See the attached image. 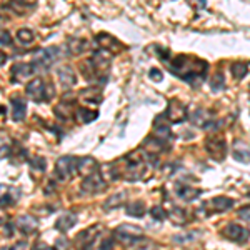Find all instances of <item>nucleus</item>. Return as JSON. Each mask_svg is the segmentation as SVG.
Returning a JSON list of instances; mask_svg holds the SVG:
<instances>
[{"label": "nucleus", "mask_w": 250, "mask_h": 250, "mask_svg": "<svg viewBox=\"0 0 250 250\" xmlns=\"http://www.w3.org/2000/svg\"><path fill=\"white\" fill-rule=\"evenodd\" d=\"M150 213H152V217H154L155 220H164L165 217H167V212L164 210L162 205H157V207H154L150 210Z\"/></svg>", "instance_id": "2f4dec72"}, {"label": "nucleus", "mask_w": 250, "mask_h": 250, "mask_svg": "<svg viewBox=\"0 0 250 250\" xmlns=\"http://www.w3.org/2000/svg\"><path fill=\"white\" fill-rule=\"evenodd\" d=\"M175 192H177V197L182 199L184 202H192V200H195L197 197L202 193L199 188H193L190 185H185V184H177Z\"/></svg>", "instance_id": "f3484780"}, {"label": "nucleus", "mask_w": 250, "mask_h": 250, "mask_svg": "<svg viewBox=\"0 0 250 250\" xmlns=\"http://www.w3.org/2000/svg\"><path fill=\"white\" fill-rule=\"evenodd\" d=\"M12 250H29V244L27 242H19V244L12 245Z\"/></svg>", "instance_id": "4c0bfd02"}, {"label": "nucleus", "mask_w": 250, "mask_h": 250, "mask_svg": "<svg viewBox=\"0 0 250 250\" xmlns=\"http://www.w3.org/2000/svg\"><path fill=\"white\" fill-rule=\"evenodd\" d=\"M208 208V212H227L230 210V208L233 207V200L229 199V197H215V199H212L210 202L205 204Z\"/></svg>", "instance_id": "4468645a"}, {"label": "nucleus", "mask_w": 250, "mask_h": 250, "mask_svg": "<svg viewBox=\"0 0 250 250\" xmlns=\"http://www.w3.org/2000/svg\"><path fill=\"white\" fill-rule=\"evenodd\" d=\"M105 188H107V182L104 179V173L100 168L97 172L90 173V175H87L82 182V192L85 193H100L105 190Z\"/></svg>", "instance_id": "39448f33"}, {"label": "nucleus", "mask_w": 250, "mask_h": 250, "mask_svg": "<svg viewBox=\"0 0 250 250\" xmlns=\"http://www.w3.org/2000/svg\"><path fill=\"white\" fill-rule=\"evenodd\" d=\"M210 115L208 114H205V110H199V112H195L193 114V117H192V122L197 125V127H202V128H205L208 125V122H210Z\"/></svg>", "instance_id": "cd10ccee"}, {"label": "nucleus", "mask_w": 250, "mask_h": 250, "mask_svg": "<svg viewBox=\"0 0 250 250\" xmlns=\"http://www.w3.org/2000/svg\"><path fill=\"white\" fill-rule=\"evenodd\" d=\"M42 250H55V249H42Z\"/></svg>", "instance_id": "37998d69"}, {"label": "nucleus", "mask_w": 250, "mask_h": 250, "mask_svg": "<svg viewBox=\"0 0 250 250\" xmlns=\"http://www.w3.org/2000/svg\"><path fill=\"white\" fill-rule=\"evenodd\" d=\"M164 115L170 124H182L184 120H187V107H185L180 100L173 99L170 100V104H168Z\"/></svg>", "instance_id": "0eeeda50"}, {"label": "nucleus", "mask_w": 250, "mask_h": 250, "mask_svg": "<svg viewBox=\"0 0 250 250\" xmlns=\"http://www.w3.org/2000/svg\"><path fill=\"white\" fill-rule=\"evenodd\" d=\"M115 240H119L122 245H135L137 242L144 239V230L139 225H130V224H122L114 230Z\"/></svg>", "instance_id": "f03ea898"}, {"label": "nucleus", "mask_w": 250, "mask_h": 250, "mask_svg": "<svg viewBox=\"0 0 250 250\" xmlns=\"http://www.w3.org/2000/svg\"><path fill=\"white\" fill-rule=\"evenodd\" d=\"M10 104H12V119H14L15 122H20V120L25 119V115H27L25 100L20 99V97H12Z\"/></svg>", "instance_id": "dca6fc26"}, {"label": "nucleus", "mask_w": 250, "mask_h": 250, "mask_svg": "<svg viewBox=\"0 0 250 250\" xmlns=\"http://www.w3.org/2000/svg\"><path fill=\"white\" fill-rule=\"evenodd\" d=\"M0 250H12V247H2Z\"/></svg>", "instance_id": "79ce46f5"}, {"label": "nucleus", "mask_w": 250, "mask_h": 250, "mask_svg": "<svg viewBox=\"0 0 250 250\" xmlns=\"http://www.w3.org/2000/svg\"><path fill=\"white\" fill-rule=\"evenodd\" d=\"M30 164L34 168H39V172L45 170V160H43L42 157H34V159H30Z\"/></svg>", "instance_id": "473e14b6"}, {"label": "nucleus", "mask_w": 250, "mask_h": 250, "mask_svg": "<svg viewBox=\"0 0 250 250\" xmlns=\"http://www.w3.org/2000/svg\"><path fill=\"white\" fill-rule=\"evenodd\" d=\"M17 39H19V42H22V43H30L32 40L35 39V35L30 29H19Z\"/></svg>", "instance_id": "7c9ffc66"}, {"label": "nucleus", "mask_w": 250, "mask_h": 250, "mask_svg": "<svg viewBox=\"0 0 250 250\" xmlns=\"http://www.w3.org/2000/svg\"><path fill=\"white\" fill-rule=\"evenodd\" d=\"M168 65H170L173 75L188 82L192 87H199L205 80V75H207L208 70V63L205 60L187 57V55H179Z\"/></svg>", "instance_id": "f257e3e1"}, {"label": "nucleus", "mask_w": 250, "mask_h": 250, "mask_svg": "<svg viewBox=\"0 0 250 250\" xmlns=\"http://www.w3.org/2000/svg\"><path fill=\"white\" fill-rule=\"evenodd\" d=\"M37 70V65L35 63H27V62H19L15 65H12L10 68V77L14 82H22V80H27L29 77L35 74Z\"/></svg>", "instance_id": "6e6552de"}, {"label": "nucleus", "mask_w": 250, "mask_h": 250, "mask_svg": "<svg viewBox=\"0 0 250 250\" xmlns=\"http://www.w3.org/2000/svg\"><path fill=\"white\" fill-rule=\"evenodd\" d=\"M20 195H22V193H20V188L12 187V185L0 184V207H7V205L17 204Z\"/></svg>", "instance_id": "f8f14e48"}, {"label": "nucleus", "mask_w": 250, "mask_h": 250, "mask_svg": "<svg viewBox=\"0 0 250 250\" xmlns=\"http://www.w3.org/2000/svg\"><path fill=\"white\" fill-rule=\"evenodd\" d=\"M59 82H60V85H62L63 88L74 87L75 82H77V75H75L74 68L68 67V65L59 68Z\"/></svg>", "instance_id": "a211bd4d"}, {"label": "nucleus", "mask_w": 250, "mask_h": 250, "mask_svg": "<svg viewBox=\"0 0 250 250\" xmlns=\"http://www.w3.org/2000/svg\"><path fill=\"white\" fill-rule=\"evenodd\" d=\"M77 119L80 120L82 124H88L92 122V120H95L97 117H99V114L94 110H88V108H77Z\"/></svg>", "instance_id": "a878e982"}, {"label": "nucleus", "mask_w": 250, "mask_h": 250, "mask_svg": "<svg viewBox=\"0 0 250 250\" xmlns=\"http://www.w3.org/2000/svg\"><path fill=\"white\" fill-rule=\"evenodd\" d=\"M17 229L23 235H32V233L37 232L39 222L37 219H34V217H30V215H20L17 219Z\"/></svg>", "instance_id": "ddd939ff"}, {"label": "nucleus", "mask_w": 250, "mask_h": 250, "mask_svg": "<svg viewBox=\"0 0 250 250\" xmlns=\"http://www.w3.org/2000/svg\"><path fill=\"white\" fill-rule=\"evenodd\" d=\"M224 83H225V79L222 74H215V77L212 80V88L213 90H220V88H224Z\"/></svg>", "instance_id": "72a5a7b5"}, {"label": "nucleus", "mask_w": 250, "mask_h": 250, "mask_svg": "<svg viewBox=\"0 0 250 250\" xmlns=\"http://www.w3.org/2000/svg\"><path fill=\"white\" fill-rule=\"evenodd\" d=\"M207 147L208 155L212 157L213 160H224L225 159V152H227V145H225V140L220 139V137H212V139L207 140L205 144Z\"/></svg>", "instance_id": "9b49d317"}, {"label": "nucleus", "mask_w": 250, "mask_h": 250, "mask_svg": "<svg viewBox=\"0 0 250 250\" xmlns=\"http://www.w3.org/2000/svg\"><path fill=\"white\" fill-rule=\"evenodd\" d=\"M233 159L239 160V162H250V150L247 145L242 142L235 144V150H233Z\"/></svg>", "instance_id": "5701e85b"}, {"label": "nucleus", "mask_w": 250, "mask_h": 250, "mask_svg": "<svg viewBox=\"0 0 250 250\" xmlns=\"http://www.w3.org/2000/svg\"><path fill=\"white\" fill-rule=\"evenodd\" d=\"M168 217H170V220L173 222V224H177V225H184L185 219H187V213L184 212V208H180V207H175L173 210L168 213Z\"/></svg>", "instance_id": "c85d7f7f"}, {"label": "nucleus", "mask_w": 250, "mask_h": 250, "mask_svg": "<svg viewBox=\"0 0 250 250\" xmlns=\"http://www.w3.org/2000/svg\"><path fill=\"white\" fill-rule=\"evenodd\" d=\"M37 5V0H10L9 7L17 15H27Z\"/></svg>", "instance_id": "2eb2a0df"}, {"label": "nucleus", "mask_w": 250, "mask_h": 250, "mask_svg": "<svg viewBox=\"0 0 250 250\" xmlns=\"http://www.w3.org/2000/svg\"><path fill=\"white\" fill-rule=\"evenodd\" d=\"M59 54L60 50L57 47H48V48H40V50L35 54V65H37V68H48L52 67L55 62L59 60Z\"/></svg>", "instance_id": "423d86ee"}, {"label": "nucleus", "mask_w": 250, "mask_h": 250, "mask_svg": "<svg viewBox=\"0 0 250 250\" xmlns=\"http://www.w3.org/2000/svg\"><path fill=\"white\" fill-rule=\"evenodd\" d=\"M125 210H127V213L130 217H144L145 205H144V202H134V204H128Z\"/></svg>", "instance_id": "bb28decb"}, {"label": "nucleus", "mask_w": 250, "mask_h": 250, "mask_svg": "<svg viewBox=\"0 0 250 250\" xmlns=\"http://www.w3.org/2000/svg\"><path fill=\"white\" fill-rule=\"evenodd\" d=\"M85 102H94V104H100V100H102V95H100V90H97L94 87H88L85 90H82V94H80Z\"/></svg>", "instance_id": "393cba45"}, {"label": "nucleus", "mask_w": 250, "mask_h": 250, "mask_svg": "<svg viewBox=\"0 0 250 250\" xmlns=\"http://www.w3.org/2000/svg\"><path fill=\"white\" fill-rule=\"evenodd\" d=\"M247 72H249L247 63H244V62H235V63H232V75H233V77H235L237 80L244 79L245 75H247Z\"/></svg>", "instance_id": "c756f323"}, {"label": "nucleus", "mask_w": 250, "mask_h": 250, "mask_svg": "<svg viewBox=\"0 0 250 250\" xmlns=\"http://www.w3.org/2000/svg\"><path fill=\"white\" fill-rule=\"evenodd\" d=\"M99 225H95V227L92 229H85V230H82L79 233L77 237H75V247L79 250H90L92 245L95 244L97 240V235H99Z\"/></svg>", "instance_id": "1a4fd4ad"}, {"label": "nucleus", "mask_w": 250, "mask_h": 250, "mask_svg": "<svg viewBox=\"0 0 250 250\" xmlns=\"http://www.w3.org/2000/svg\"><path fill=\"white\" fill-rule=\"evenodd\" d=\"M5 222H7V215L2 210H0V225H3Z\"/></svg>", "instance_id": "ea45409f"}, {"label": "nucleus", "mask_w": 250, "mask_h": 250, "mask_svg": "<svg viewBox=\"0 0 250 250\" xmlns=\"http://www.w3.org/2000/svg\"><path fill=\"white\" fill-rule=\"evenodd\" d=\"M3 114H5V108H3L2 105H0V115H3Z\"/></svg>", "instance_id": "a19ab883"}, {"label": "nucleus", "mask_w": 250, "mask_h": 250, "mask_svg": "<svg viewBox=\"0 0 250 250\" xmlns=\"http://www.w3.org/2000/svg\"><path fill=\"white\" fill-rule=\"evenodd\" d=\"M224 237L232 242H237V244H244L250 237V232L239 224H229L224 229Z\"/></svg>", "instance_id": "9d476101"}, {"label": "nucleus", "mask_w": 250, "mask_h": 250, "mask_svg": "<svg viewBox=\"0 0 250 250\" xmlns=\"http://www.w3.org/2000/svg\"><path fill=\"white\" fill-rule=\"evenodd\" d=\"M75 172H77V159L75 157H60L55 164V177L59 180H68Z\"/></svg>", "instance_id": "20e7f679"}, {"label": "nucleus", "mask_w": 250, "mask_h": 250, "mask_svg": "<svg viewBox=\"0 0 250 250\" xmlns=\"http://www.w3.org/2000/svg\"><path fill=\"white\" fill-rule=\"evenodd\" d=\"M127 202V192H117L112 197H108L104 204V208L105 210H112V208H119Z\"/></svg>", "instance_id": "412c9836"}, {"label": "nucleus", "mask_w": 250, "mask_h": 250, "mask_svg": "<svg viewBox=\"0 0 250 250\" xmlns=\"http://www.w3.org/2000/svg\"><path fill=\"white\" fill-rule=\"evenodd\" d=\"M97 42H99L104 48H110V50H117L120 45L119 40H115L112 35H108V34H99L97 35Z\"/></svg>", "instance_id": "4be33fe9"}, {"label": "nucleus", "mask_w": 250, "mask_h": 250, "mask_svg": "<svg viewBox=\"0 0 250 250\" xmlns=\"http://www.w3.org/2000/svg\"><path fill=\"white\" fill-rule=\"evenodd\" d=\"M10 145L5 142H0V159H5L7 155H10Z\"/></svg>", "instance_id": "c9c22d12"}, {"label": "nucleus", "mask_w": 250, "mask_h": 250, "mask_svg": "<svg viewBox=\"0 0 250 250\" xmlns=\"http://www.w3.org/2000/svg\"><path fill=\"white\" fill-rule=\"evenodd\" d=\"M5 62H7V55L3 54L2 50H0V67H2V65H5Z\"/></svg>", "instance_id": "58836bf2"}, {"label": "nucleus", "mask_w": 250, "mask_h": 250, "mask_svg": "<svg viewBox=\"0 0 250 250\" xmlns=\"http://www.w3.org/2000/svg\"><path fill=\"white\" fill-rule=\"evenodd\" d=\"M237 215H239L242 220L250 222V205H245V207H242L240 210L237 212Z\"/></svg>", "instance_id": "f704fd0d"}, {"label": "nucleus", "mask_w": 250, "mask_h": 250, "mask_svg": "<svg viewBox=\"0 0 250 250\" xmlns=\"http://www.w3.org/2000/svg\"><path fill=\"white\" fill-rule=\"evenodd\" d=\"M148 75H150V79L154 80V82H160V80L164 79V74L159 70V68H152L150 74H148Z\"/></svg>", "instance_id": "e433bc0d"}, {"label": "nucleus", "mask_w": 250, "mask_h": 250, "mask_svg": "<svg viewBox=\"0 0 250 250\" xmlns=\"http://www.w3.org/2000/svg\"><path fill=\"white\" fill-rule=\"evenodd\" d=\"M97 170H99V165H97L95 159H92V157H82V159H77V172L80 175L87 177Z\"/></svg>", "instance_id": "aec40b11"}, {"label": "nucleus", "mask_w": 250, "mask_h": 250, "mask_svg": "<svg viewBox=\"0 0 250 250\" xmlns=\"http://www.w3.org/2000/svg\"><path fill=\"white\" fill-rule=\"evenodd\" d=\"M68 52H70L72 55H80L82 52L87 50V42L82 39H72L70 42H68Z\"/></svg>", "instance_id": "b1692460"}, {"label": "nucleus", "mask_w": 250, "mask_h": 250, "mask_svg": "<svg viewBox=\"0 0 250 250\" xmlns=\"http://www.w3.org/2000/svg\"><path fill=\"white\" fill-rule=\"evenodd\" d=\"M75 224H77V215H75L74 212H63L57 219V222H55V229L60 232H67V230H70Z\"/></svg>", "instance_id": "6ab92c4d"}, {"label": "nucleus", "mask_w": 250, "mask_h": 250, "mask_svg": "<svg viewBox=\"0 0 250 250\" xmlns=\"http://www.w3.org/2000/svg\"><path fill=\"white\" fill-rule=\"evenodd\" d=\"M25 94L29 99L34 100V102H43L47 97L54 95V88H52V83L48 85V83L43 82V79L37 77L27 83Z\"/></svg>", "instance_id": "7ed1b4c3"}]
</instances>
